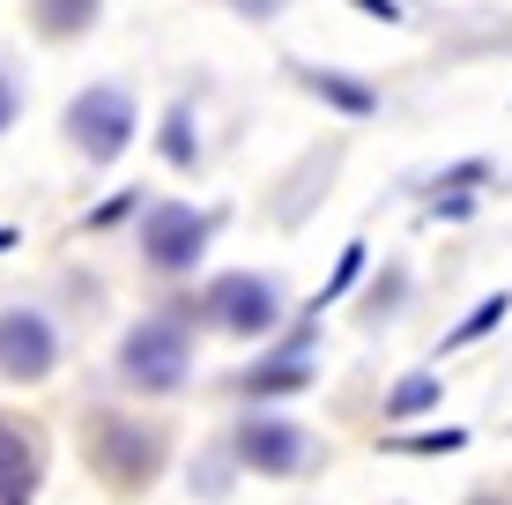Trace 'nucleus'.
I'll use <instances>...</instances> for the list:
<instances>
[{
	"label": "nucleus",
	"mask_w": 512,
	"mask_h": 505,
	"mask_svg": "<svg viewBox=\"0 0 512 505\" xmlns=\"http://www.w3.org/2000/svg\"><path fill=\"white\" fill-rule=\"evenodd\" d=\"M30 491H38V446L0 424V505H30Z\"/></svg>",
	"instance_id": "nucleus-8"
},
{
	"label": "nucleus",
	"mask_w": 512,
	"mask_h": 505,
	"mask_svg": "<svg viewBox=\"0 0 512 505\" xmlns=\"http://www.w3.org/2000/svg\"><path fill=\"white\" fill-rule=\"evenodd\" d=\"M505 312H512V298H505V290H498V298H483V305H475L468 320H461V327H453V335H446V350H468V342H483L490 327L505 320Z\"/></svg>",
	"instance_id": "nucleus-13"
},
{
	"label": "nucleus",
	"mask_w": 512,
	"mask_h": 505,
	"mask_svg": "<svg viewBox=\"0 0 512 505\" xmlns=\"http://www.w3.org/2000/svg\"><path fill=\"white\" fill-rule=\"evenodd\" d=\"M97 446H104L97 468L112 483H149L156 476V439H141L134 424H97Z\"/></svg>",
	"instance_id": "nucleus-7"
},
{
	"label": "nucleus",
	"mask_w": 512,
	"mask_h": 505,
	"mask_svg": "<svg viewBox=\"0 0 512 505\" xmlns=\"http://www.w3.org/2000/svg\"><path fill=\"white\" fill-rule=\"evenodd\" d=\"M305 82H312L327 104H342V112H372V104H379L364 82H349V75H320V67H305Z\"/></svg>",
	"instance_id": "nucleus-12"
},
{
	"label": "nucleus",
	"mask_w": 512,
	"mask_h": 505,
	"mask_svg": "<svg viewBox=\"0 0 512 505\" xmlns=\"http://www.w3.org/2000/svg\"><path fill=\"white\" fill-rule=\"evenodd\" d=\"M431 216H438V223H461V216H475V208H468L461 194H446V201H438V208H431Z\"/></svg>",
	"instance_id": "nucleus-17"
},
{
	"label": "nucleus",
	"mask_w": 512,
	"mask_h": 505,
	"mask_svg": "<svg viewBox=\"0 0 512 505\" xmlns=\"http://www.w3.org/2000/svg\"><path fill=\"white\" fill-rule=\"evenodd\" d=\"M468 431H431V439H386V454H453Z\"/></svg>",
	"instance_id": "nucleus-15"
},
{
	"label": "nucleus",
	"mask_w": 512,
	"mask_h": 505,
	"mask_svg": "<svg viewBox=\"0 0 512 505\" xmlns=\"http://www.w3.org/2000/svg\"><path fill=\"white\" fill-rule=\"evenodd\" d=\"M8 119H15V82L0 75V127H8Z\"/></svg>",
	"instance_id": "nucleus-19"
},
{
	"label": "nucleus",
	"mask_w": 512,
	"mask_h": 505,
	"mask_svg": "<svg viewBox=\"0 0 512 505\" xmlns=\"http://www.w3.org/2000/svg\"><path fill=\"white\" fill-rule=\"evenodd\" d=\"M238 8H245V15H275L282 0H238Z\"/></svg>",
	"instance_id": "nucleus-20"
},
{
	"label": "nucleus",
	"mask_w": 512,
	"mask_h": 505,
	"mask_svg": "<svg viewBox=\"0 0 512 505\" xmlns=\"http://www.w3.org/2000/svg\"><path fill=\"white\" fill-rule=\"evenodd\" d=\"M119 364H127V379L141 394H171L186 379V335H179V327H164V320H149V327H134V335H127Z\"/></svg>",
	"instance_id": "nucleus-3"
},
{
	"label": "nucleus",
	"mask_w": 512,
	"mask_h": 505,
	"mask_svg": "<svg viewBox=\"0 0 512 505\" xmlns=\"http://www.w3.org/2000/svg\"><path fill=\"white\" fill-rule=\"evenodd\" d=\"M305 379H312V364H305V335H297L282 357H268L253 379H245V394H290V387H305Z\"/></svg>",
	"instance_id": "nucleus-9"
},
{
	"label": "nucleus",
	"mask_w": 512,
	"mask_h": 505,
	"mask_svg": "<svg viewBox=\"0 0 512 505\" xmlns=\"http://www.w3.org/2000/svg\"><path fill=\"white\" fill-rule=\"evenodd\" d=\"M164 149H171V164H193V127H186V112L164 119Z\"/></svg>",
	"instance_id": "nucleus-16"
},
{
	"label": "nucleus",
	"mask_w": 512,
	"mask_h": 505,
	"mask_svg": "<svg viewBox=\"0 0 512 505\" xmlns=\"http://www.w3.org/2000/svg\"><path fill=\"white\" fill-rule=\"evenodd\" d=\"M52 357H60V342L38 312H0V372L8 379H45Z\"/></svg>",
	"instance_id": "nucleus-6"
},
{
	"label": "nucleus",
	"mask_w": 512,
	"mask_h": 505,
	"mask_svg": "<svg viewBox=\"0 0 512 505\" xmlns=\"http://www.w3.org/2000/svg\"><path fill=\"white\" fill-rule=\"evenodd\" d=\"M438 394H446L438 372H409L394 394H386V416H423V409H438Z\"/></svg>",
	"instance_id": "nucleus-11"
},
{
	"label": "nucleus",
	"mask_w": 512,
	"mask_h": 505,
	"mask_svg": "<svg viewBox=\"0 0 512 505\" xmlns=\"http://www.w3.org/2000/svg\"><path fill=\"white\" fill-rule=\"evenodd\" d=\"M357 275H364V246H342V260H334V275H327V290L312 298V320H320L334 298H349V283H357Z\"/></svg>",
	"instance_id": "nucleus-14"
},
{
	"label": "nucleus",
	"mask_w": 512,
	"mask_h": 505,
	"mask_svg": "<svg viewBox=\"0 0 512 505\" xmlns=\"http://www.w3.org/2000/svg\"><path fill=\"white\" fill-rule=\"evenodd\" d=\"M357 8H364V15H379V23H401V8H394V0H357Z\"/></svg>",
	"instance_id": "nucleus-18"
},
{
	"label": "nucleus",
	"mask_w": 512,
	"mask_h": 505,
	"mask_svg": "<svg viewBox=\"0 0 512 505\" xmlns=\"http://www.w3.org/2000/svg\"><path fill=\"white\" fill-rule=\"evenodd\" d=\"M208 231H216V216H201V208H156L149 223H141V253L156 260V268H193V260H201V246H208Z\"/></svg>",
	"instance_id": "nucleus-4"
},
{
	"label": "nucleus",
	"mask_w": 512,
	"mask_h": 505,
	"mask_svg": "<svg viewBox=\"0 0 512 505\" xmlns=\"http://www.w3.org/2000/svg\"><path fill=\"white\" fill-rule=\"evenodd\" d=\"M67 134L82 142L90 164H112V156L134 142V104L119 90H82L75 104H67Z\"/></svg>",
	"instance_id": "nucleus-1"
},
{
	"label": "nucleus",
	"mask_w": 512,
	"mask_h": 505,
	"mask_svg": "<svg viewBox=\"0 0 512 505\" xmlns=\"http://www.w3.org/2000/svg\"><path fill=\"white\" fill-rule=\"evenodd\" d=\"M30 15H38V30H45V38H75V30L97 15V0H38Z\"/></svg>",
	"instance_id": "nucleus-10"
},
{
	"label": "nucleus",
	"mask_w": 512,
	"mask_h": 505,
	"mask_svg": "<svg viewBox=\"0 0 512 505\" xmlns=\"http://www.w3.org/2000/svg\"><path fill=\"white\" fill-rule=\"evenodd\" d=\"M312 431H297V424H275V416H253V424L238 431V461L245 468H260V476H297V468H312Z\"/></svg>",
	"instance_id": "nucleus-5"
},
{
	"label": "nucleus",
	"mask_w": 512,
	"mask_h": 505,
	"mask_svg": "<svg viewBox=\"0 0 512 505\" xmlns=\"http://www.w3.org/2000/svg\"><path fill=\"white\" fill-rule=\"evenodd\" d=\"M201 320L231 327V335H268L282 320V298H275V283H260V275H223V283H208Z\"/></svg>",
	"instance_id": "nucleus-2"
}]
</instances>
